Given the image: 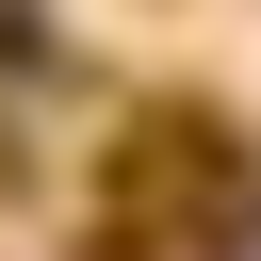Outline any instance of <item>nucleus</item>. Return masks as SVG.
<instances>
[{"label":"nucleus","instance_id":"1","mask_svg":"<svg viewBox=\"0 0 261 261\" xmlns=\"http://www.w3.org/2000/svg\"><path fill=\"white\" fill-rule=\"evenodd\" d=\"M228 212H245V147H228V114L163 98V114L114 130V179H98V245H114V261H163L179 228H228Z\"/></svg>","mask_w":261,"mask_h":261}]
</instances>
